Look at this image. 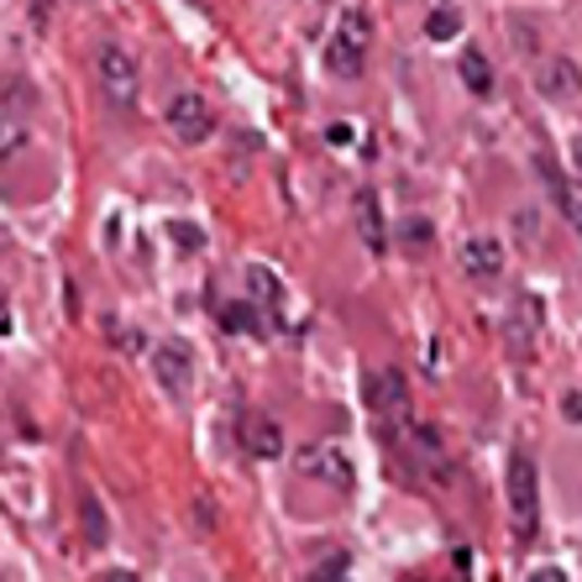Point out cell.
Segmentation results:
<instances>
[{"label": "cell", "mask_w": 582, "mask_h": 582, "mask_svg": "<svg viewBox=\"0 0 582 582\" xmlns=\"http://www.w3.org/2000/svg\"><path fill=\"white\" fill-rule=\"evenodd\" d=\"M247 299H252L258 310H278V305H284V284H278V273H273V268H262V262H252V268H247Z\"/></svg>", "instance_id": "cell-12"}, {"label": "cell", "mask_w": 582, "mask_h": 582, "mask_svg": "<svg viewBox=\"0 0 582 582\" xmlns=\"http://www.w3.org/2000/svg\"><path fill=\"white\" fill-rule=\"evenodd\" d=\"M152 379L163 383L169 394H184L189 379H195V351L184 347V342H152Z\"/></svg>", "instance_id": "cell-6"}, {"label": "cell", "mask_w": 582, "mask_h": 582, "mask_svg": "<svg viewBox=\"0 0 582 582\" xmlns=\"http://www.w3.org/2000/svg\"><path fill=\"white\" fill-rule=\"evenodd\" d=\"M79 530H85V546H106V541H111V524L100 515V498L95 494L79 498Z\"/></svg>", "instance_id": "cell-15"}, {"label": "cell", "mask_w": 582, "mask_h": 582, "mask_svg": "<svg viewBox=\"0 0 582 582\" xmlns=\"http://www.w3.org/2000/svg\"><path fill=\"white\" fill-rule=\"evenodd\" d=\"M236 441H242V451L247 457H258V462H278L284 457V425L273 420V414H247L242 425H236Z\"/></svg>", "instance_id": "cell-7"}, {"label": "cell", "mask_w": 582, "mask_h": 582, "mask_svg": "<svg viewBox=\"0 0 582 582\" xmlns=\"http://www.w3.org/2000/svg\"><path fill=\"white\" fill-rule=\"evenodd\" d=\"M100 582H137V578H132V572H106Z\"/></svg>", "instance_id": "cell-21"}, {"label": "cell", "mask_w": 582, "mask_h": 582, "mask_svg": "<svg viewBox=\"0 0 582 582\" xmlns=\"http://www.w3.org/2000/svg\"><path fill=\"white\" fill-rule=\"evenodd\" d=\"M294 467H299V478H310V483H321V488H336V494H351V457L342 451V446H305L299 457H294Z\"/></svg>", "instance_id": "cell-5"}, {"label": "cell", "mask_w": 582, "mask_h": 582, "mask_svg": "<svg viewBox=\"0 0 582 582\" xmlns=\"http://www.w3.org/2000/svg\"><path fill=\"white\" fill-rule=\"evenodd\" d=\"M504 488H509V515H515V530L530 535L535 530V457L515 446L509 451V472H504Z\"/></svg>", "instance_id": "cell-3"}, {"label": "cell", "mask_w": 582, "mask_h": 582, "mask_svg": "<svg viewBox=\"0 0 582 582\" xmlns=\"http://www.w3.org/2000/svg\"><path fill=\"white\" fill-rule=\"evenodd\" d=\"M515 226H520L524 236H535V210H524V215H515Z\"/></svg>", "instance_id": "cell-20"}, {"label": "cell", "mask_w": 582, "mask_h": 582, "mask_svg": "<svg viewBox=\"0 0 582 582\" xmlns=\"http://www.w3.org/2000/svg\"><path fill=\"white\" fill-rule=\"evenodd\" d=\"M457 74H462V85L478 95V100H488L494 95V69H488V59L478 53V48H467L462 59H457Z\"/></svg>", "instance_id": "cell-14"}, {"label": "cell", "mask_w": 582, "mask_h": 582, "mask_svg": "<svg viewBox=\"0 0 582 582\" xmlns=\"http://www.w3.org/2000/svg\"><path fill=\"white\" fill-rule=\"evenodd\" d=\"M22 147H27V121L0 116V158H16Z\"/></svg>", "instance_id": "cell-17"}, {"label": "cell", "mask_w": 582, "mask_h": 582, "mask_svg": "<svg viewBox=\"0 0 582 582\" xmlns=\"http://www.w3.org/2000/svg\"><path fill=\"white\" fill-rule=\"evenodd\" d=\"M362 405L373 409V414H405L409 409V383L399 368H379V373H368L362 383Z\"/></svg>", "instance_id": "cell-8"}, {"label": "cell", "mask_w": 582, "mask_h": 582, "mask_svg": "<svg viewBox=\"0 0 582 582\" xmlns=\"http://www.w3.org/2000/svg\"><path fill=\"white\" fill-rule=\"evenodd\" d=\"M362 59H368V22L357 11H347L331 32V42H325V69L351 79V74H362Z\"/></svg>", "instance_id": "cell-2"}, {"label": "cell", "mask_w": 582, "mask_h": 582, "mask_svg": "<svg viewBox=\"0 0 582 582\" xmlns=\"http://www.w3.org/2000/svg\"><path fill=\"white\" fill-rule=\"evenodd\" d=\"M357 232L368 242V252H388V236H383V210L379 195H357Z\"/></svg>", "instance_id": "cell-13"}, {"label": "cell", "mask_w": 582, "mask_h": 582, "mask_svg": "<svg viewBox=\"0 0 582 582\" xmlns=\"http://www.w3.org/2000/svg\"><path fill=\"white\" fill-rule=\"evenodd\" d=\"M572 163H578V169H582V143H572Z\"/></svg>", "instance_id": "cell-22"}, {"label": "cell", "mask_w": 582, "mask_h": 582, "mask_svg": "<svg viewBox=\"0 0 582 582\" xmlns=\"http://www.w3.org/2000/svg\"><path fill=\"white\" fill-rule=\"evenodd\" d=\"M221 325H226V331H236V336H258V305H252V299L226 305V310H221Z\"/></svg>", "instance_id": "cell-16"}, {"label": "cell", "mask_w": 582, "mask_h": 582, "mask_svg": "<svg viewBox=\"0 0 582 582\" xmlns=\"http://www.w3.org/2000/svg\"><path fill=\"white\" fill-rule=\"evenodd\" d=\"M530 582H567V572H561V567H535Z\"/></svg>", "instance_id": "cell-19"}, {"label": "cell", "mask_w": 582, "mask_h": 582, "mask_svg": "<svg viewBox=\"0 0 582 582\" xmlns=\"http://www.w3.org/2000/svg\"><path fill=\"white\" fill-rule=\"evenodd\" d=\"M95 74H100V95L111 100V111H132V106H137L143 74H137V59H132L121 42H100V53H95Z\"/></svg>", "instance_id": "cell-1"}, {"label": "cell", "mask_w": 582, "mask_h": 582, "mask_svg": "<svg viewBox=\"0 0 582 582\" xmlns=\"http://www.w3.org/2000/svg\"><path fill=\"white\" fill-rule=\"evenodd\" d=\"M169 132H174L184 147H200L215 137V111H210V100L195 95V89H184L169 100Z\"/></svg>", "instance_id": "cell-4"}, {"label": "cell", "mask_w": 582, "mask_h": 582, "mask_svg": "<svg viewBox=\"0 0 582 582\" xmlns=\"http://www.w3.org/2000/svg\"><path fill=\"white\" fill-rule=\"evenodd\" d=\"M462 273L478 278V284H494L498 273H504V247H498L494 236H472V242H462Z\"/></svg>", "instance_id": "cell-9"}, {"label": "cell", "mask_w": 582, "mask_h": 582, "mask_svg": "<svg viewBox=\"0 0 582 582\" xmlns=\"http://www.w3.org/2000/svg\"><path fill=\"white\" fill-rule=\"evenodd\" d=\"M578 89H582V69L572 59H552L541 69V95L546 100H572Z\"/></svg>", "instance_id": "cell-11"}, {"label": "cell", "mask_w": 582, "mask_h": 582, "mask_svg": "<svg viewBox=\"0 0 582 582\" xmlns=\"http://www.w3.org/2000/svg\"><path fill=\"white\" fill-rule=\"evenodd\" d=\"M425 32H431L436 42H446V37H457V32H462V16H457V11H436V16L425 22Z\"/></svg>", "instance_id": "cell-18"}, {"label": "cell", "mask_w": 582, "mask_h": 582, "mask_svg": "<svg viewBox=\"0 0 582 582\" xmlns=\"http://www.w3.org/2000/svg\"><path fill=\"white\" fill-rule=\"evenodd\" d=\"M0 325H5V289H0Z\"/></svg>", "instance_id": "cell-23"}, {"label": "cell", "mask_w": 582, "mask_h": 582, "mask_svg": "<svg viewBox=\"0 0 582 582\" xmlns=\"http://www.w3.org/2000/svg\"><path fill=\"white\" fill-rule=\"evenodd\" d=\"M535 169H541V184H546V195L556 200V210L572 221V215L582 210V200L572 195V184H567V174H561V163H556L552 152H541V158H535Z\"/></svg>", "instance_id": "cell-10"}]
</instances>
